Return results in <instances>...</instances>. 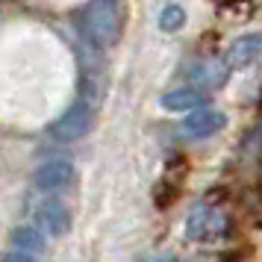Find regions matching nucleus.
<instances>
[{"mask_svg": "<svg viewBox=\"0 0 262 262\" xmlns=\"http://www.w3.org/2000/svg\"><path fill=\"white\" fill-rule=\"evenodd\" d=\"M36 186L41 191H48V194H56V191H68L77 183V171H74L71 162H65V159H50L45 165L36 168Z\"/></svg>", "mask_w": 262, "mask_h": 262, "instance_id": "nucleus-3", "label": "nucleus"}, {"mask_svg": "<svg viewBox=\"0 0 262 262\" xmlns=\"http://www.w3.org/2000/svg\"><path fill=\"white\" fill-rule=\"evenodd\" d=\"M227 230V218L218 209H209V206H198L194 212L189 215V224H186V233L198 242H209V238H218Z\"/></svg>", "mask_w": 262, "mask_h": 262, "instance_id": "nucleus-4", "label": "nucleus"}, {"mask_svg": "<svg viewBox=\"0 0 262 262\" xmlns=\"http://www.w3.org/2000/svg\"><path fill=\"white\" fill-rule=\"evenodd\" d=\"M183 24H186V9L183 6H177V3L162 6V12H159V30L162 33H177Z\"/></svg>", "mask_w": 262, "mask_h": 262, "instance_id": "nucleus-11", "label": "nucleus"}, {"mask_svg": "<svg viewBox=\"0 0 262 262\" xmlns=\"http://www.w3.org/2000/svg\"><path fill=\"white\" fill-rule=\"evenodd\" d=\"M162 109H168V112H191V109H201L203 103H206V92H201V89H174V92H168V95H162Z\"/></svg>", "mask_w": 262, "mask_h": 262, "instance_id": "nucleus-9", "label": "nucleus"}, {"mask_svg": "<svg viewBox=\"0 0 262 262\" xmlns=\"http://www.w3.org/2000/svg\"><path fill=\"white\" fill-rule=\"evenodd\" d=\"M121 0H89L80 18V33L97 48H115L121 38Z\"/></svg>", "mask_w": 262, "mask_h": 262, "instance_id": "nucleus-1", "label": "nucleus"}, {"mask_svg": "<svg viewBox=\"0 0 262 262\" xmlns=\"http://www.w3.org/2000/svg\"><path fill=\"white\" fill-rule=\"evenodd\" d=\"M92 127H95V106L85 100H77L50 124V136L56 142H80L83 136L92 133Z\"/></svg>", "mask_w": 262, "mask_h": 262, "instance_id": "nucleus-2", "label": "nucleus"}, {"mask_svg": "<svg viewBox=\"0 0 262 262\" xmlns=\"http://www.w3.org/2000/svg\"><path fill=\"white\" fill-rule=\"evenodd\" d=\"M144 262H177L174 256H150V259H144Z\"/></svg>", "mask_w": 262, "mask_h": 262, "instance_id": "nucleus-13", "label": "nucleus"}, {"mask_svg": "<svg viewBox=\"0 0 262 262\" xmlns=\"http://www.w3.org/2000/svg\"><path fill=\"white\" fill-rule=\"evenodd\" d=\"M262 56V33H245L230 41V48L224 53L227 68H248Z\"/></svg>", "mask_w": 262, "mask_h": 262, "instance_id": "nucleus-6", "label": "nucleus"}, {"mask_svg": "<svg viewBox=\"0 0 262 262\" xmlns=\"http://www.w3.org/2000/svg\"><path fill=\"white\" fill-rule=\"evenodd\" d=\"M0 262H36V256H30V253H21V250H15V253H6Z\"/></svg>", "mask_w": 262, "mask_h": 262, "instance_id": "nucleus-12", "label": "nucleus"}, {"mask_svg": "<svg viewBox=\"0 0 262 262\" xmlns=\"http://www.w3.org/2000/svg\"><path fill=\"white\" fill-rule=\"evenodd\" d=\"M36 224L41 227L48 236H65V233L71 230V212H68V206H65V203L48 198L45 203H38Z\"/></svg>", "mask_w": 262, "mask_h": 262, "instance_id": "nucleus-7", "label": "nucleus"}, {"mask_svg": "<svg viewBox=\"0 0 262 262\" xmlns=\"http://www.w3.org/2000/svg\"><path fill=\"white\" fill-rule=\"evenodd\" d=\"M12 245H15L18 250H21V253L38 256V253L45 250V238L38 236V233L33 230V227H18V230L12 233Z\"/></svg>", "mask_w": 262, "mask_h": 262, "instance_id": "nucleus-10", "label": "nucleus"}, {"mask_svg": "<svg viewBox=\"0 0 262 262\" xmlns=\"http://www.w3.org/2000/svg\"><path fill=\"white\" fill-rule=\"evenodd\" d=\"M230 77V68H227L224 59H203L194 62L189 68V83L191 89H201V92H212V89H221Z\"/></svg>", "mask_w": 262, "mask_h": 262, "instance_id": "nucleus-5", "label": "nucleus"}, {"mask_svg": "<svg viewBox=\"0 0 262 262\" xmlns=\"http://www.w3.org/2000/svg\"><path fill=\"white\" fill-rule=\"evenodd\" d=\"M224 112H218V109H191L186 121H183V133L189 136V139H206V136H212V133L224 130Z\"/></svg>", "mask_w": 262, "mask_h": 262, "instance_id": "nucleus-8", "label": "nucleus"}]
</instances>
